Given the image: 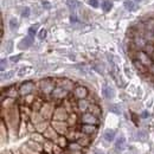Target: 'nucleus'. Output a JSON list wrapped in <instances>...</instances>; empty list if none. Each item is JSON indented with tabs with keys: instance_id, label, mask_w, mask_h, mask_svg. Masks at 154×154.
I'll use <instances>...</instances> for the list:
<instances>
[{
	"instance_id": "nucleus-1",
	"label": "nucleus",
	"mask_w": 154,
	"mask_h": 154,
	"mask_svg": "<svg viewBox=\"0 0 154 154\" xmlns=\"http://www.w3.org/2000/svg\"><path fill=\"white\" fill-rule=\"evenodd\" d=\"M136 57H137V60H140V62H141L143 65H146V66H151V65L153 64L152 58L149 57L148 54L145 52V51H137Z\"/></svg>"
},
{
	"instance_id": "nucleus-2",
	"label": "nucleus",
	"mask_w": 154,
	"mask_h": 154,
	"mask_svg": "<svg viewBox=\"0 0 154 154\" xmlns=\"http://www.w3.org/2000/svg\"><path fill=\"white\" fill-rule=\"evenodd\" d=\"M33 89H35V83L29 81V82H25V83H23L20 85L19 93L20 95H29V94H31L33 91Z\"/></svg>"
},
{
	"instance_id": "nucleus-3",
	"label": "nucleus",
	"mask_w": 154,
	"mask_h": 154,
	"mask_svg": "<svg viewBox=\"0 0 154 154\" xmlns=\"http://www.w3.org/2000/svg\"><path fill=\"white\" fill-rule=\"evenodd\" d=\"M82 121L85 125H96L97 123V117L91 113H85L82 115Z\"/></svg>"
},
{
	"instance_id": "nucleus-4",
	"label": "nucleus",
	"mask_w": 154,
	"mask_h": 154,
	"mask_svg": "<svg viewBox=\"0 0 154 154\" xmlns=\"http://www.w3.org/2000/svg\"><path fill=\"white\" fill-rule=\"evenodd\" d=\"M134 44L139 49H145V46L147 45V40L142 35H136L134 37Z\"/></svg>"
},
{
	"instance_id": "nucleus-5",
	"label": "nucleus",
	"mask_w": 154,
	"mask_h": 154,
	"mask_svg": "<svg viewBox=\"0 0 154 154\" xmlns=\"http://www.w3.org/2000/svg\"><path fill=\"white\" fill-rule=\"evenodd\" d=\"M42 90L45 93V94H50L52 93L55 89H54V83L50 82V81H43L42 82Z\"/></svg>"
},
{
	"instance_id": "nucleus-6",
	"label": "nucleus",
	"mask_w": 154,
	"mask_h": 154,
	"mask_svg": "<svg viewBox=\"0 0 154 154\" xmlns=\"http://www.w3.org/2000/svg\"><path fill=\"white\" fill-rule=\"evenodd\" d=\"M32 44H33V37L27 36V37L23 38V40L20 42L19 48H20V49H29V48H30Z\"/></svg>"
},
{
	"instance_id": "nucleus-7",
	"label": "nucleus",
	"mask_w": 154,
	"mask_h": 154,
	"mask_svg": "<svg viewBox=\"0 0 154 154\" xmlns=\"http://www.w3.org/2000/svg\"><path fill=\"white\" fill-rule=\"evenodd\" d=\"M102 91H103V96L106 97V98H108V100L113 98V97H114V95H115L114 89H113V88H110L109 85H104Z\"/></svg>"
},
{
	"instance_id": "nucleus-8",
	"label": "nucleus",
	"mask_w": 154,
	"mask_h": 154,
	"mask_svg": "<svg viewBox=\"0 0 154 154\" xmlns=\"http://www.w3.org/2000/svg\"><path fill=\"white\" fill-rule=\"evenodd\" d=\"M75 95H76L78 98L83 100L84 97L88 95V90H87V88H84V87H77L76 89H75Z\"/></svg>"
},
{
	"instance_id": "nucleus-9",
	"label": "nucleus",
	"mask_w": 154,
	"mask_h": 154,
	"mask_svg": "<svg viewBox=\"0 0 154 154\" xmlns=\"http://www.w3.org/2000/svg\"><path fill=\"white\" fill-rule=\"evenodd\" d=\"M68 95V91L63 88H56L54 91H52V96L56 97V98H63Z\"/></svg>"
},
{
	"instance_id": "nucleus-10",
	"label": "nucleus",
	"mask_w": 154,
	"mask_h": 154,
	"mask_svg": "<svg viewBox=\"0 0 154 154\" xmlns=\"http://www.w3.org/2000/svg\"><path fill=\"white\" fill-rule=\"evenodd\" d=\"M101 7H102L103 12L107 13V12H109V11L113 8V2H112L110 0H103L102 4H101Z\"/></svg>"
},
{
	"instance_id": "nucleus-11",
	"label": "nucleus",
	"mask_w": 154,
	"mask_h": 154,
	"mask_svg": "<svg viewBox=\"0 0 154 154\" xmlns=\"http://www.w3.org/2000/svg\"><path fill=\"white\" fill-rule=\"evenodd\" d=\"M125 146H126V139L123 136H120L115 142V147L119 151H123L125 149Z\"/></svg>"
},
{
	"instance_id": "nucleus-12",
	"label": "nucleus",
	"mask_w": 154,
	"mask_h": 154,
	"mask_svg": "<svg viewBox=\"0 0 154 154\" xmlns=\"http://www.w3.org/2000/svg\"><path fill=\"white\" fill-rule=\"evenodd\" d=\"M123 5H125L126 10H128V11H135L137 8V5L135 4L134 1H132V0H126L123 2Z\"/></svg>"
},
{
	"instance_id": "nucleus-13",
	"label": "nucleus",
	"mask_w": 154,
	"mask_h": 154,
	"mask_svg": "<svg viewBox=\"0 0 154 154\" xmlns=\"http://www.w3.org/2000/svg\"><path fill=\"white\" fill-rule=\"evenodd\" d=\"M82 131L87 134H91L96 131V127H95V125H84V126H82Z\"/></svg>"
},
{
	"instance_id": "nucleus-14",
	"label": "nucleus",
	"mask_w": 154,
	"mask_h": 154,
	"mask_svg": "<svg viewBox=\"0 0 154 154\" xmlns=\"http://www.w3.org/2000/svg\"><path fill=\"white\" fill-rule=\"evenodd\" d=\"M104 139L107 140V141H113L114 140V137H115V131H113V129H107L106 132H104Z\"/></svg>"
},
{
	"instance_id": "nucleus-15",
	"label": "nucleus",
	"mask_w": 154,
	"mask_h": 154,
	"mask_svg": "<svg viewBox=\"0 0 154 154\" xmlns=\"http://www.w3.org/2000/svg\"><path fill=\"white\" fill-rule=\"evenodd\" d=\"M133 63H134L135 68H136L137 70H140L141 72H146V71H147V70H146V65H143V64H142L140 60L134 59V62H133Z\"/></svg>"
},
{
	"instance_id": "nucleus-16",
	"label": "nucleus",
	"mask_w": 154,
	"mask_h": 154,
	"mask_svg": "<svg viewBox=\"0 0 154 154\" xmlns=\"http://www.w3.org/2000/svg\"><path fill=\"white\" fill-rule=\"evenodd\" d=\"M17 27H18V20L16 18H11L10 19V29L12 31H14V30H17Z\"/></svg>"
},
{
	"instance_id": "nucleus-17",
	"label": "nucleus",
	"mask_w": 154,
	"mask_h": 154,
	"mask_svg": "<svg viewBox=\"0 0 154 154\" xmlns=\"http://www.w3.org/2000/svg\"><path fill=\"white\" fill-rule=\"evenodd\" d=\"M89 109H90V113L94 114L95 116H98L101 114V112H100V109H98L97 106H89Z\"/></svg>"
},
{
	"instance_id": "nucleus-18",
	"label": "nucleus",
	"mask_w": 154,
	"mask_h": 154,
	"mask_svg": "<svg viewBox=\"0 0 154 154\" xmlns=\"http://www.w3.org/2000/svg\"><path fill=\"white\" fill-rule=\"evenodd\" d=\"M78 107H79L81 110H85V109L89 107V104H88L87 101H84V100H79V102H78Z\"/></svg>"
},
{
	"instance_id": "nucleus-19",
	"label": "nucleus",
	"mask_w": 154,
	"mask_h": 154,
	"mask_svg": "<svg viewBox=\"0 0 154 154\" xmlns=\"http://www.w3.org/2000/svg\"><path fill=\"white\" fill-rule=\"evenodd\" d=\"M145 51L147 52V54H149V55H152L154 52V46L152 44H147L146 46H145Z\"/></svg>"
},
{
	"instance_id": "nucleus-20",
	"label": "nucleus",
	"mask_w": 154,
	"mask_h": 154,
	"mask_svg": "<svg viewBox=\"0 0 154 154\" xmlns=\"http://www.w3.org/2000/svg\"><path fill=\"white\" fill-rule=\"evenodd\" d=\"M30 16V8L29 7H25L23 11H21V17L23 18H27Z\"/></svg>"
},
{
	"instance_id": "nucleus-21",
	"label": "nucleus",
	"mask_w": 154,
	"mask_h": 154,
	"mask_svg": "<svg viewBox=\"0 0 154 154\" xmlns=\"http://www.w3.org/2000/svg\"><path fill=\"white\" fill-rule=\"evenodd\" d=\"M37 27H38V25H36V26H32V27H30V29H29V36H31V37H33V36L36 35V31H37Z\"/></svg>"
},
{
	"instance_id": "nucleus-22",
	"label": "nucleus",
	"mask_w": 154,
	"mask_h": 154,
	"mask_svg": "<svg viewBox=\"0 0 154 154\" xmlns=\"http://www.w3.org/2000/svg\"><path fill=\"white\" fill-rule=\"evenodd\" d=\"M77 2L76 0H68V5H69V7L70 8H72V10H75L76 8V6H77Z\"/></svg>"
},
{
	"instance_id": "nucleus-23",
	"label": "nucleus",
	"mask_w": 154,
	"mask_h": 154,
	"mask_svg": "<svg viewBox=\"0 0 154 154\" xmlns=\"http://www.w3.org/2000/svg\"><path fill=\"white\" fill-rule=\"evenodd\" d=\"M46 33H48V32H46V30H45V29H42V30L39 31V33H38L39 39H42V40H43V39L46 37Z\"/></svg>"
},
{
	"instance_id": "nucleus-24",
	"label": "nucleus",
	"mask_w": 154,
	"mask_h": 154,
	"mask_svg": "<svg viewBox=\"0 0 154 154\" xmlns=\"http://www.w3.org/2000/svg\"><path fill=\"white\" fill-rule=\"evenodd\" d=\"M88 4H89V6H91V7H94V8H97L100 2H98V0H89Z\"/></svg>"
},
{
	"instance_id": "nucleus-25",
	"label": "nucleus",
	"mask_w": 154,
	"mask_h": 154,
	"mask_svg": "<svg viewBox=\"0 0 154 154\" xmlns=\"http://www.w3.org/2000/svg\"><path fill=\"white\" fill-rule=\"evenodd\" d=\"M13 74H14L13 71H10V72H7L6 75H5V74H2V75H1V78H2V79H5V78H6V79H10L11 77L13 76Z\"/></svg>"
},
{
	"instance_id": "nucleus-26",
	"label": "nucleus",
	"mask_w": 154,
	"mask_h": 154,
	"mask_svg": "<svg viewBox=\"0 0 154 154\" xmlns=\"http://www.w3.org/2000/svg\"><path fill=\"white\" fill-rule=\"evenodd\" d=\"M6 65H7V62H6V59H1V66H0V69H1V71H2V72L5 71V68H6Z\"/></svg>"
},
{
	"instance_id": "nucleus-27",
	"label": "nucleus",
	"mask_w": 154,
	"mask_h": 154,
	"mask_svg": "<svg viewBox=\"0 0 154 154\" xmlns=\"http://www.w3.org/2000/svg\"><path fill=\"white\" fill-rule=\"evenodd\" d=\"M109 109L112 110V112H114L115 114H120L121 112H120V109H117V107H115V106H112V107H109Z\"/></svg>"
},
{
	"instance_id": "nucleus-28",
	"label": "nucleus",
	"mask_w": 154,
	"mask_h": 154,
	"mask_svg": "<svg viewBox=\"0 0 154 154\" xmlns=\"http://www.w3.org/2000/svg\"><path fill=\"white\" fill-rule=\"evenodd\" d=\"M19 58H20V55H18V56H13V57H11V60H12V62H18Z\"/></svg>"
},
{
	"instance_id": "nucleus-29",
	"label": "nucleus",
	"mask_w": 154,
	"mask_h": 154,
	"mask_svg": "<svg viewBox=\"0 0 154 154\" xmlns=\"http://www.w3.org/2000/svg\"><path fill=\"white\" fill-rule=\"evenodd\" d=\"M148 115H149V114H148L147 112H143V113H142V117H143V119H146V117H147Z\"/></svg>"
},
{
	"instance_id": "nucleus-30",
	"label": "nucleus",
	"mask_w": 154,
	"mask_h": 154,
	"mask_svg": "<svg viewBox=\"0 0 154 154\" xmlns=\"http://www.w3.org/2000/svg\"><path fill=\"white\" fill-rule=\"evenodd\" d=\"M149 70H151V72H152V74H154V64H152V65L149 66Z\"/></svg>"
},
{
	"instance_id": "nucleus-31",
	"label": "nucleus",
	"mask_w": 154,
	"mask_h": 154,
	"mask_svg": "<svg viewBox=\"0 0 154 154\" xmlns=\"http://www.w3.org/2000/svg\"><path fill=\"white\" fill-rule=\"evenodd\" d=\"M151 58H152V60H153V62H154V52H153V54H152V55H151Z\"/></svg>"
},
{
	"instance_id": "nucleus-32",
	"label": "nucleus",
	"mask_w": 154,
	"mask_h": 154,
	"mask_svg": "<svg viewBox=\"0 0 154 154\" xmlns=\"http://www.w3.org/2000/svg\"><path fill=\"white\" fill-rule=\"evenodd\" d=\"M134 1H141V0H134Z\"/></svg>"
},
{
	"instance_id": "nucleus-33",
	"label": "nucleus",
	"mask_w": 154,
	"mask_h": 154,
	"mask_svg": "<svg viewBox=\"0 0 154 154\" xmlns=\"http://www.w3.org/2000/svg\"><path fill=\"white\" fill-rule=\"evenodd\" d=\"M153 32H154V30H153Z\"/></svg>"
}]
</instances>
